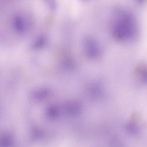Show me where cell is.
<instances>
[{
	"label": "cell",
	"mask_w": 147,
	"mask_h": 147,
	"mask_svg": "<svg viewBox=\"0 0 147 147\" xmlns=\"http://www.w3.org/2000/svg\"><path fill=\"white\" fill-rule=\"evenodd\" d=\"M133 31L131 20L126 16H121L117 20L113 26L114 36L120 39H125L129 37Z\"/></svg>",
	"instance_id": "6da1fadb"
}]
</instances>
